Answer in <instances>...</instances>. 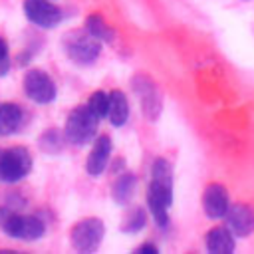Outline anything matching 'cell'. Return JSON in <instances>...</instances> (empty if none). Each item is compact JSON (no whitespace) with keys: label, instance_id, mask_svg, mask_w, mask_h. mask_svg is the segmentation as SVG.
I'll use <instances>...</instances> for the list:
<instances>
[{"label":"cell","instance_id":"obj_1","mask_svg":"<svg viewBox=\"0 0 254 254\" xmlns=\"http://www.w3.org/2000/svg\"><path fill=\"white\" fill-rule=\"evenodd\" d=\"M173 204V169L163 157L155 159L151 167V181L147 187V208L157 226H169V208Z\"/></svg>","mask_w":254,"mask_h":254},{"label":"cell","instance_id":"obj_2","mask_svg":"<svg viewBox=\"0 0 254 254\" xmlns=\"http://www.w3.org/2000/svg\"><path fill=\"white\" fill-rule=\"evenodd\" d=\"M0 228L6 236L22 242H34L40 240L46 232V224L42 218L34 214H20L10 210L8 206L0 208Z\"/></svg>","mask_w":254,"mask_h":254},{"label":"cell","instance_id":"obj_3","mask_svg":"<svg viewBox=\"0 0 254 254\" xmlns=\"http://www.w3.org/2000/svg\"><path fill=\"white\" fill-rule=\"evenodd\" d=\"M99 117L89 109V105H77L67 117H65V125H64V137L67 143L75 145V147H83L87 143H91L97 135V125H99Z\"/></svg>","mask_w":254,"mask_h":254},{"label":"cell","instance_id":"obj_4","mask_svg":"<svg viewBox=\"0 0 254 254\" xmlns=\"http://www.w3.org/2000/svg\"><path fill=\"white\" fill-rule=\"evenodd\" d=\"M62 46H64L65 56L77 65H91L101 52V42L95 40L85 28L67 32L64 36Z\"/></svg>","mask_w":254,"mask_h":254},{"label":"cell","instance_id":"obj_5","mask_svg":"<svg viewBox=\"0 0 254 254\" xmlns=\"http://www.w3.org/2000/svg\"><path fill=\"white\" fill-rule=\"evenodd\" d=\"M103 236H105V224H103V220H99L95 216L77 220L73 224V228L69 230V242H71L73 250L83 252V254L95 252L99 248Z\"/></svg>","mask_w":254,"mask_h":254},{"label":"cell","instance_id":"obj_6","mask_svg":"<svg viewBox=\"0 0 254 254\" xmlns=\"http://www.w3.org/2000/svg\"><path fill=\"white\" fill-rule=\"evenodd\" d=\"M32 171V155L26 147L0 149V183H20Z\"/></svg>","mask_w":254,"mask_h":254},{"label":"cell","instance_id":"obj_7","mask_svg":"<svg viewBox=\"0 0 254 254\" xmlns=\"http://www.w3.org/2000/svg\"><path fill=\"white\" fill-rule=\"evenodd\" d=\"M22 85H24V93L28 95V99H32L34 103H40V105L52 103L58 95L54 79L44 69H38V67L26 71Z\"/></svg>","mask_w":254,"mask_h":254},{"label":"cell","instance_id":"obj_8","mask_svg":"<svg viewBox=\"0 0 254 254\" xmlns=\"http://www.w3.org/2000/svg\"><path fill=\"white\" fill-rule=\"evenodd\" d=\"M26 18L38 28H56L64 20V12L52 0H24Z\"/></svg>","mask_w":254,"mask_h":254},{"label":"cell","instance_id":"obj_9","mask_svg":"<svg viewBox=\"0 0 254 254\" xmlns=\"http://www.w3.org/2000/svg\"><path fill=\"white\" fill-rule=\"evenodd\" d=\"M228 208H230V198H228L226 189L218 183H210L202 192V210H204V214L212 220H218V218L226 216Z\"/></svg>","mask_w":254,"mask_h":254},{"label":"cell","instance_id":"obj_10","mask_svg":"<svg viewBox=\"0 0 254 254\" xmlns=\"http://www.w3.org/2000/svg\"><path fill=\"white\" fill-rule=\"evenodd\" d=\"M111 137L109 135H99L93 141V147L85 159V173L89 177H99L103 175V171L107 169L109 157H111Z\"/></svg>","mask_w":254,"mask_h":254},{"label":"cell","instance_id":"obj_11","mask_svg":"<svg viewBox=\"0 0 254 254\" xmlns=\"http://www.w3.org/2000/svg\"><path fill=\"white\" fill-rule=\"evenodd\" d=\"M133 89L139 93V99H141V105H143V111L147 117L155 119L159 113H161V95H159V89L155 87V83L149 79V77H143V75H137L133 77Z\"/></svg>","mask_w":254,"mask_h":254},{"label":"cell","instance_id":"obj_12","mask_svg":"<svg viewBox=\"0 0 254 254\" xmlns=\"http://www.w3.org/2000/svg\"><path fill=\"white\" fill-rule=\"evenodd\" d=\"M226 226L234 232V236H250L254 232V210L248 204H230L226 212Z\"/></svg>","mask_w":254,"mask_h":254},{"label":"cell","instance_id":"obj_13","mask_svg":"<svg viewBox=\"0 0 254 254\" xmlns=\"http://www.w3.org/2000/svg\"><path fill=\"white\" fill-rule=\"evenodd\" d=\"M206 250L210 254H230L234 250V232L228 226H212L204 236Z\"/></svg>","mask_w":254,"mask_h":254},{"label":"cell","instance_id":"obj_14","mask_svg":"<svg viewBox=\"0 0 254 254\" xmlns=\"http://www.w3.org/2000/svg\"><path fill=\"white\" fill-rule=\"evenodd\" d=\"M107 119L111 121L113 127H123L129 119V99L123 91H111L109 93V111Z\"/></svg>","mask_w":254,"mask_h":254},{"label":"cell","instance_id":"obj_15","mask_svg":"<svg viewBox=\"0 0 254 254\" xmlns=\"http://www.w3.org/2000/svg\"><path fill=\"white\" fill-rule=\"evenodd\" d=\"M137 190V177L129 171L121 173L111 185V196L117 204H127Z\"/></svg>","mask_w":254,"mask_h":254},{"label":"cell","instance_id":"obj_16","mask_svg":"<svg viewBox=\"0 0 254 254\" xmlns=\"http://www.w3.org/2000/svg\"><path fill=\"white\" fill-rule=\"evenodd\" d=\"M22 125V109L18 103H0V135H14Z\"/></svg>","mask_w":254,"mask_h":254},{"label":"cell","instance_id":"obj_17","mask_svg":"<svg viewBox=\"0 0 254 254\" xmlns=\"http://www.w3.org/2000/svg\"><path fill=\"white\" fill-rule=\"evenodd\" d=\"M83 28H85L95 40H99L101 44H109V42H113V38H115V30H113V28L103 20V16H99V14H89V16L85 18Z\"/></svg>","mask_w":254,"mask_h":254},{"label":"cell","instance_id":"obj_18","mask_svg":"<svg viewBox=\"0 0 254 254\" xmlns=\"http://www.w3.org/2000/svg\"><path fill=\"white\" fill-rule=\"evenodd\" d=\"M145 224H147V212L141 206H131L123 214L121 230L127 232V234H137V232H141L145 228Z\"/></svg>","mask_w":254,"mask_h":254},{"label":"cell","instance_id":"obj_19","mask_svg":"<svg viewBox=\"0 0 254 254\" xmlns=\"http://www.w3.org/2000/svg\"><path fill=\"white\" fill-rule=\"evenodd\" d=\"M64 139H65V137H62L60 131H56V129H48V131H44V133L38 137V145H40L42 151L54 155V153H60V151H62V147H64Z\"/></svg>","mask_w":254,"mask_h":254},{"label":"cell","instance_id":"obj_20","mask_svg":"<svg viewBox=\"0 0 254 254\" xmlns=\"http://www.w3.org/2000/svg\"><path fill=\"white\" fill-rule=\"evenodd\" d=\"M87 105H89V109H91L99 119L107 117V111H109V93H107V91H101V89L93 91L91 97H89V101H87Z\"/></svg>","mask_w":254,"mask_h":254},{"label":"cell","instance_id":"obj_21","mask_svg":"<svg viewBox=\"0 0 254 254\" xmlns=\"http://www.w3.org/2000/svg\"><path fill=\"white\" fill-rule=\"evenodd\" d=\"M135 252H137V254H157V252H159V248H157L155 244H151V242H145V244L137 246V248H135Z\"/></svg>","mask_w":254,"mask_h":254},{"label":"cell","instance_id":"obj_22","mask_svg":"<svg viewBox=\"0 0 254 254\" xmlns=\"http://www.w3.org/2000/svg\"><path fill=\"white\" fill-rule=\"evenodd\" d=\"M4 58H10L8 56V44L4 42V38H0V60H4Z\"/></svg>","mask_w":254,"mask_h":254}]
</instances>
